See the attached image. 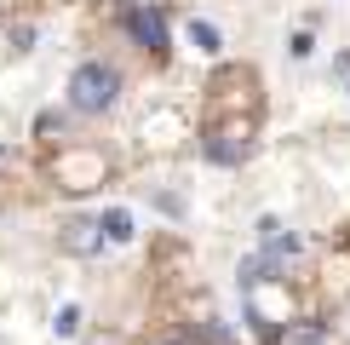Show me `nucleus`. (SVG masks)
<instances>
[{"label":"nucleus","mask_w":350,"mask_h":345,"mask_svg":"<svg viewBox=\"0 0 350 345\" xmlns=\"http://www.w3.org/2000/svg\"><path fill=\"white\" fill-rule=\"evenodd\" d=\"M121 23L133 29V40H138V47L167 52V18H161L155 6H121Z\"/></svg>","instance_id":"f03ea898"},{"label":"nucleus","mask_w":350,"mask_h":345,"mask_svg":"<svg viewBox=\"0 0 350 345\" xmlns=\"http://www.w3.org/2000/svg\"><path fill=\"white\" fill-rule=\"evenodd\" d=\"M150 345H189V334H155Z\"/></svg>","instance_id":"6e6552de"},{"label":"nucleus","mask_w":350,"mask_h":345,"mask_svg":"<svg viewBox=\"0 0 350 345\" xmlns=\"http://www.w3.org/2000/svg\"><path fill=\"white\" fill-rule=\"evenodd\" d=\"M322 340H327L322 322H293V328L282 334V345H322Z\"/></svg>","instance_id":"39448f33"},{"label":"nucleus","mask_w":350,"mask_h":345,"mask_svg":"<svg viewBox=\"0 0 350 345\" xmlns=\"http://www.w3.org/2000/svg\"><path fill=\"white\" fill-rule=\"evenodd\" d=\"M98 242H104V230H98V225H86V219H81V225H69V236H64V248H69V253H92V248H98Z\"/></svg>","instance_id":"7ed1b4c3"},{"label":"nucleus","mask_w":350,"mask_h":345,"mask_svg":"<svg viewBox=\"0 0 350 345\" xmlns=\"http://www.w3.org/2000/svg\"><path fill=\"white\" fill-rule=\"evenodd\" d=\"M189 40H196V52H218V29H213V23H201V18L189 23Z\"/></svg>","instance_id":"423d86ee"},{"label":"nucleus","mask_w":350,"mask_h":345,"mask_svg":"<svg viewBox=\"0 0 350 345\" xmlns=\"http://www.w3.org/2000/svg\"><path fill=\"white\" fill-rule=\"evenodd\" d=\"M98 230H104L109 242H133V213H121V207H109L104 219H98Z\"/></svg>","instance_id":"20e7f679"},{"label":"nucleus","mask_w":350,"mask_h":345,"mask_svg":"<svg viewBox=\"0 0 350 345\" xmlns=\"http://www.w3.org/2000/svg\"><path fill=\"white\" fill-rule=\"evenodd\" d=\"M75 328H81V305H64V311H57V322H52V334H57V340H69Z\"/></svg>","instance_id":"0eeeda50"},{"label":"nucleus","mask_w":350,"mask_h":345,"mask_svg":"<svg viewBox=\"0 0 350 345\" xmlns=\"http://www.w3.org/2000/svg\"><path fill=\"white\" fill-rule=\"evenodd\" d=\"M115 98H121V75H115L109 64H98V58L69 75V104H75L81 115H104Z\"/></svg>","instance_id":"f257e3e1"}]
</instances>
